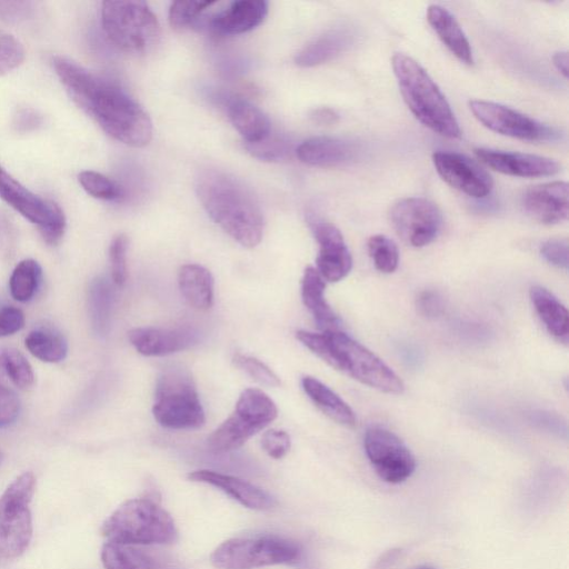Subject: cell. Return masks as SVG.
Returning a JSON list of instances; mask_svg holds the SVG:
<instances>
[{"instance_id":"6da1fadb","label":"cell","mask_w":569,"mask_h":569,"mask_svg":"<svg viewBox=\"0 0 569 569\" xmlns=\"http://www.w3.org/2000/svg\"><path fill=\"white\" fill-rule=\"evenodd\" d=\"M52 66L71 99L113 139L144 147L152 138L148 113L117 83L57 56Z\"/></svg>"},{"instance_id":"7a4b0ae2","label":"cell","mask_w":569,"mask_h":569,"mask_svg":"<svg viewBox=\"0 0 569 569\" xmlns=\"http://www.w3.org/2000/svg\"><path fill=\"white\" fill-rule=\"evenodd\" d=\"M196 191L208 216L234 241L246 248L259 244L263 216L256 198L238 179L204 169L197 178Z\"/></svg>"},{"instance_id":"3957f363","label":"cell","mask_w":569,"mask_h":569,"mask_svg":"<svg viewBox=\"0 0 569 569\" xmlns=\"http://www.w3.org/2000/svg\"><path fill=\"white\" fill-rule=\"evenodd\" d=\"M297 339L332 368L382 392L398 395L402 380L379 357L341 330H299Z\"/></svg>"},{"instance_id":"277c9868","label":"cell","mask_w":569,"mask_h":569,"mask_svg":"<svg viewBox=\"0 0 569 569\" xmlns=\"http://www.w3.org/2000/svg\"><path fill=\"white\" fill-rule=\"evenodd\" d=\"M391 64L401 96L416 119L442 137L459 138L455 113L429 73L405 53H395Z\"/></svg>"},{"instance_id":"5b68a950","label":"cell","mask_w":569,"mask_h":569,"mask_svg":"<svg viewBox=\"0 0 569 569\" xmlns=\"http://www.w3.org/2000/svg\"><path fill=\"white\" fill-rule=\"evenodd\" d=\"M108 541L152 546L169 545L178 539L170 513L149 498H134L121 503L102 523Z\"/></svg>"},{"instance_id":"8992f818","label":"cell","mask_w":569,"mask_h":569,"mask_svg":"<svg viewBox=\"0 0 569 569\" xmlns=\"http://www.w3.org/2000/svg\"><path fill=\"white\" fill-rule=\"evenodd\" d=\"M152 413L156 421L171 430L198 429L206 421L194 380L179 365L163 368L156 381Z\"/></svg>"},{"instance_id":"52a82bcc","label":"cell","mask_w":569,"mask_h":569,"mask_svg":"<svg viewBox=\"0 0 569 569\" xmlns=\"http://www.w3.org/2000/svg\"><path fill=\"white\" fill-rule=\"evenodd\" d=\"M101 26L107 38L120 50L144 54L160 39V24L144 1H104Z\"/></svg>"},{"instance_id":"ba28073f","label":"cell","mask_w":569,"mask_h":569,"mask_svg":"<svg viewBox=\"0 0 569 569\" xmlns=\"http://www.w3.org/2000/svg\"><path fill=\"white\" fill-rule=\"evenodd\" d=\"M302 548L296 541L276 536L231 538L220 543L210 561L217 569H256L276 565H297Z\"/></svg>"},{"instance_id":"9c48e42d","label":"cell","mask_w":569,"mask_h":569,"mask_svg":"<svg viewBox=\"0 0 569 569\" xmlns=\"http://www.w3.org/2000/svg\"><path fill=\"white\" fill-rule=\"evenodd\" d=\"M278 416L273 400L260 389H244L232 413L208 437L211 451L222 453L240 448Z\"/></svg>"},{"instance_id":"30bf717a","label":"cell","mask_w":569,"mask_h":569,"mask_svg":"<svg viewBox=\"0 0 569 569\" xmlns=\"http://www.w3.org/2000/svg\"><path fill=\"white\" fill-rule=\"evenodd\" d=\"M36 490V478L27 471L13 480L0 497V556L20 557L32 537L30 502Z\"/></svg>"},{"instance_id":"8fae6325","label":"cell","mask_w":569,"mask_h":569,"mask_svg":"<svg viewBox=\"0 0 569 569\" xmlns=\"http://www.w3.org/2000/svg\"><path fill=\"white\" fill-rule=\"evenodd\" d=\"M0 198L38 226L43 240L56 246L66 231V216L58 203L30 191L0 166Z\"/></svg>"},{"instance_id":"7c38bea8","label":"cell","mask_w":569,"mask_h":569,"mask_svg":"<svg viewBox=\"0 0 569 569\" xmlns=\"http://www.w3.org/2000/svg\"><path fill=\"white\" fill-rule=\"evenodd\" d=\"M389 220L396 233L416 248L432 242L442 227L440 209L422 197H409L395 202L389 210Z\"/></svg>"},{"instance_id":"4fadbf2b","label":"cell","mask_w":569,"mask_h":569,"mask_svg":"<svg viewBox=\"0 0 569 569\" xmlns=\"http://www.w3.org/2000/svg\"><path fill=\"white\" fill-rule=\"evenodd\" d=\"M363 447L376 473L386 482H403L416 469L412 452L397 435L386 428H369L365 433Z\"/></svg>"},{"instance_id":"5bb4252c","label":"cell","mask_w":569,"mask_h":569,"mask_svg":"<svg viewBox=\"0 0 569 569\" xmlns=\"http://www.w3.org/2000/svg\"><path fill=\"white\" fill-rule=\"evenodd\" d=\"M469 109L486 128L502 136L527 141H547L557 137L553 128L500 103L470 100Z\"/></svg>"},{"instance_id":"9a60e30c","label":"cell","mask_w":569,"mask_h":569,"mask_svg":"<svg viewBox=\"0 0 569 569\" xmlns=\"http://www.w3.org/2000/svg\"><path fill=\"white\" fill-rule=\"evenodd\" d=\"M432 162L445 182L472 198H485L492 190L490 174L462 153L437 151L432 154Z\"/></svg>"},{"instance_id":"2e32d148","label":"cell","mask_w":569,"mask_h":569,"mask_svg":"<svg viewBox=\"0 0 569 569\" xmlns=\"http://www.w3.org/2000/svg\"><path fill=\"white\" fill-rule=\"evenodd\" d=\"M310 227L318 242L316 269L327 282L343 279L351 270L352 258L340 230L326 221H311Z\"/></svg>"},{"instance_id":"e0dca14e","label":"cell","mask_w":569,"mask_h":569,"mask_svg":"<svg viewBox=\"0 0 569 569\" xmlns=\"http://www.w3.org/2000/svg\"><path fill=\"white\" fill-rule=\"evenodd\" d=\"M475 154L485 166L508 176L547 177L558 173L561 169L556 160L531 153L477 148Z\"/></svg>"},{"instance_id":"ac0fdd59","label":"cell","mask_w":569,"mask_h":569,"mask_svg":"<svg viewBox=\"0 0 569 569\" xmlns=\"http://www.w3.org/2000/svg\"><path fill=\"white\" fill-rule=\"evenodd\" d=\"M523 211L543 224H556L568 218V183L552 181L528 188L521 196Z\"/></svg>"},{"instance_id":"d6986e66","label":"cell","mask_w":569,"mask_h":569,"mask_svg":"<svg viewBox=\"0 0 569 569\" xmlns=\"http://www.w3.org/2000/svg\"><path fill=\"white\" fill-rule=\"evenodd\" d=\"M268 2L263 0H239L224 9L209 14L204 28L217 36H236L258 27L267 17Z\"/></svg>"},{"instance_id":"ffe728a7","label":"cell","mask_w":569,"mask_h":569,"mask_svg":"<svg viewBox=\"0 0 569 569\" xmlns=\"http://www.w3.org/2000/svg\"><path fill=\"white\" fill-rule=\"evenodd\" d=\"M130 343L142 356L162 357L186 350L196 343L189 328L140 327L128 332Z\"/></svg>"},{"instance_id":"44dd1931","label":"cell","mask_w":569,"mask_h":569,"mask_svg":"<svg viewBox=\"0 0 569 569\" xmlns=\"http://www.w3.org/2000/svg\"><path fill=\"white\" fill-rule=\"evenodd\" d=\"M188 479L193 482L213 486L249 509L269 510L277 503L269 492L234 476L201 469L190 472Z\"/></svg>"},{"instance_id":"7402d4cb","label":"cell","mask_w":569,"mask_h":569,"mask_svg":"<svg viewBox=\"0 0 569 569\" xmlns=\"http://www.w3.org/2000/svg\"><path fill=\"white\" fill-rule=\"evenodd\" d=\"M104 569H183L171 557L140 546L107 541L101 549Z\"/></svg>"},{"instance_id":"603a6c76","label":"cell","mask_w":569,"mask_h":569,"mask_svg":"<svg viewBox=\"0 0 569 569\" xmlns=\"http://www.w3.org/2000/svg\"><path fill=\"white\" fill-rule=\"evenodd\" d=\"M359 147L353 141L336 137H313L296 148L298 159L309 166L333 168L356 160Z\"/></svg>"},{"instance_id":"cb8c5ba5","label":"cell","mask_w":569,"mask_h":569,"mask_svg":"<svg viewBox=\"0 0 569 569\" xmlns=\"http://www.w3.org/2000/svg\"><path fill=\"white\" fill-rule=\"evenodd\" d=\"M356 31L347 24L337 26L322 32L306 44L296 56L299 67L308 68L326 63L353 46Z\"/></svg>"},{"instance_id":"d4e9b609","label":"cell","mask_w":569,"mask_h":569,"mask_svg":"<svg viewBox=\"0 0 569 569\" xmlns=\"http://www.w3.org/2000/svg\"><path fill=\"white\" fill-rule=\"evenodd\" d=\"M326 281L312 266H308L301 279V300L321 331L340 330L338 316L325 297Z\"/></svg>"},{"instance_id":"484cf974","label":"cell","mask_w":569,"mask_h":569,"mask_svg":"<svg viewBox=\"0 0 569 569\" xmlns=\"http://www.w3.org/2000/svg\"><path fill=\"white\" fill-rule=\"evenodd\" d=\"M427 20L443 44L463 63L472 64L470 43L460 24L449 10L439 4L427 9Z\"/></svg>"},{"instance_id":"4316f807","label":"cell","mask_w":569,"mask_h":569,"mask_svg":"<svg viewBox=\"0 0 569 569\" xmlns=\"http://www.w3.org/2000/svg\"><path fill=\"white\" fill-rule=\"evenodd\" d=\"M228 117L246 144L257 143L271 132L268 117L251 102L232 98L227 102Z\"/></svg>"},{"instance_id":"83f0119b","label":"cell","mask_w":569,"mask_h":569,"mask_svg":"<svg viewBox=\"0 0 569 569\" xmlns=\"http://www.w3.org/2000/svg\"><path fill=\"white\" fill-rule=\"evenodd\" d=\"M178 283L189 306L201 311L212 307L214 280L207 268L196 263L183 264L178 272Z\"/></svg>"},{"instance_id":"f1b7e54d","label":"cell","mask_w":569,"mask_h":569,"mask_svg":"<svg viewBox=\"0 0 569 569\" xmlns=\"http://www.w3.org/2000/svg\"><path fill=\"white\" fill-rule=\"evenodd\" d=\"M301 386L315 406L331 420L346 427L356 425V416L352 409L335 391L318 379L305 376Z\"/></svg>"},{"instance_id":"f546056e","label":"cell","mask_w":569,"mask_h":569,"mask_svg":"<svg viewBox=\"0 0 569 569\" xmlns=\"http://www.w3.org/2000/svg\"><path fill=\"white\" fill-rule=\"evenodd\" d=\"M530 300L545 327L559 341L567 343L569 338V319L566 307L546 288L533 286Z\"/></svg>"},{"instance_id":"4dcf8cb0","label":"cell","mask_w":569,"mask_h":569,"mask_svg":"<svg viewBox=\"0 0 569 569\" xmlns=\"http://www.w3.org/2000/svg\"><path fill=\"white\" fill-rule=\"evenodd\" d=\"M88 303L93 331L98 336H106L110 328L113 305V289L107 279L98 277L91 281Z\"/></svg>"},{"instance_id":"1f68e13d","label":"cell","mask_w":569,"mask_h":569,"mask_svg":"<svg viewBox=\"0 0 569 569\" xmlns=\"http://www.w3.org/2000/svg\"><path fill=\"white\" fill-rule=\"evenodd\" d=\"M29 352L44 362H59L68 352V343L62 335L52 329H36L24 339Z\"/></svg>"},{"instance_id":"d6a6232c","label":"cell","mask_w":569,"mask_h":569,"mask_svg":"<svg viewBox=\"0 0 569 569\" xmlns=\"http://www.w3.org/2000/svg\"><path fill=\"white\" fill-rule=\"evenodd\" d=\"M41 276V267L36 260L24 259L20 261L13 269L9 280L12 298L20 302L31 300L39 288Z\"/></svg>"},{"instance_id":"836d02e7","label":"cell","mask_w":569,"mask_h":569,"mask_svg":"<svg viewBox=\"0 0 569 569\" xmlns=\"http://www.w3.org/2000/svg\"><path fill=\"white\" fill-rule=\"evenodd\" d=\"M10 380L21 390L29 389L34 382L31 365L22 353L9 349L0 353V386Z\"/></svg>"},{"instance_id":"e575fe53","label":"cell","mask_w":569,"mask_h":569,"mask_svg":"<svg viewBox=\"0 0 569 569\" xmlns=\"http://www.w3.org/2000/svg\"><path fill=\"white\" fill-rule=\"evenodd\" d=\"M217 1H176L169 9V22L172 28L187 29L203 27L207 11Z\"/></svg>"},{"instance_id":"d590c367","label":"cell","mask_w":569,"mask_h":569,"mask_svg":"<svg viewBox=\"0 0 569 569\" xmlns=\"http://www.w3.org/2000/svg\"><path fill=\"white\" fill-rule=\"evenodd\" d=\"M78 181L88 194L97 199L117 201L124 194L121 186L97 171H81L78 174Z\"/></svg>"},{"instance_id":"8d00e7d4","label":"cell","mask_w":569,"mask_h":569,"mask_svg":"<svg viewBox=\"0 0 569 569\" xmlns=\"http://www.w3.org/2000/svg\"><path fill=\"white\" fill-rule=\"evenodd\" d=\"M367 248L378 271L392 273L397 269L399 250L390 238L383 234H373L368 239Z\"/></svg>"},{"instance_id":"74e56055","label":"cell","mask_w":569,"mask_h":569,"mask_svg":"<svg viewBox=\"0 0 569 569\" xmlns=\"http://www.w3.org/2000/svg\"><path fill=\"white\" fill-rule=\"evenodd\" d=\"M248 151L256 158L267 161L286 159L292 152V143L282 136L270 134L257 143L246 144Z\"/></svg>"},{"instance_id":"f35d334b","label":"cell","mask_w":569,"mask_h":569,"mask_svg":"<svg viewBox=\"0 0 569 569\" xmlns=\"http://www.w3.org/2000/svg\"><path fill=\"white\" fill-rule=\"evenodd\" d=\"M232 361L237 368L261 386L276 388L281 385L279 377L264 362L254 357L236 353Z\"/></svg>"},{"instance_id":"ab89813d","label":"cell","mask_w":569,"mask_h":569,"mask_svg":"<svg viewBox=\"0 0 569 569\" xmlns=\"http://www.w3.org/2000/svg\"><path fill=\"white\" fill-rule=\"evenodd\" d=\"M128 238L126 234L116 236L109 247L111 278L117 287H123L128 278L127 269Z\"/></svg>"},{"instance_id":"60d3db41","label":"cell","mask_w":569,"mask_h":569,"mask_svg":"<svg viewBox=\"0 0 569 569\" xmlns=\"http://www.w3.org/2000/svg\"><path fill=\"white\" fill-rule=\"evenodd\" d=\"M24 60V49L12 34L0 30V76L17 69Z\"/></svg>"},{"instance_id":"b9f144b4","label":"cell","mask_w":569,"mask_h":569,"mask_svg":"<svg viewBox=\"0 0 569 569\" xmlns=\"http://www.w3.org/2000/svg\"><path fill=\"white\" fill-rule=\"evenodd\" d=\"M291 446L290 436L284 430L270 429L261 437V447L272 459L283 458Z\"/></svg>"},{"instance_id":"7bdbcfd3","label":"cell","mask_w":569,"mask_h":569,"mask_svg":"<svg viewBox=\"0 0 569 569\" xmlns=\"http://www.w3.org/2000/svg\"><path fill=\"white\" fill-rule=\"evenodd\" d=\"M36 14V3L31 1H0V20L21 23Z\"/></svg>"},{"instance_id":"ee69618b","label":"cell","mask_w":569,"mask_h":569,"mask_svg":"<svg viewBox=\"0 0 569 569\" xmlns=\"http://www.w3.org/2000/svg\"><path fill=\"white\" fill-rule=\"evenodd\" d=\"M540 253L550 264L567 270L568 269V240L549 239L541 244Z\"/></svg>"},{"instance_id":"f6af8a7d","label":"cell","mask_w":569,"mask_h":569,"mask_svg":"<svg viewBox=\"0 0 569 569\" xmlns=\"http://www.w3.org/2000/svg\"><path fill=\"white\" fill-rule=\"evenodd\" d=\"M20 413V400L8 387L0 386V428L13 423Z\"/></svg>"},{"instance_id":"bcb514c9","label":"cell","mask_w":569,"mask_h":569,"mask_svg":"<svg viewBox=\"0 0 569 569\" xmlns=\"http://www.w3.org/2000/svg\"><path fill=\"white\" fill-rule=\"evenodd\" d=\"M43 124V117L30 107H21L13 114L12 126L16 131L28 133L38 130Z\"/></svg>"},{"instance_id":"7dc6e473","label":"cell","mask_w":569,"mask_h":569,"mask_svg":"<svg viewBox=\"0 0 569 569\" xmlns=\"http://www.w3.org/2000/svg\"><path fill=\"white\" fill-rule=\"evenodd\" d=\"M416 307L421 316L436 318L442 313L445 302L439 292L435 290H425L417 297Z\"/></svg>"},{"instance_id":"c3c4849f","label":"cell","mask_w":569,"mask_h":569,"mask_svg":"<svg viewBox=\"0 0 569 569\" xmlns=\"http://www.w3.org/2000/svg\"><path fill=\"white\" fill-rule=\"evenodd\" d=\"M24 326V315L16 307L4 306L0 308V337L11 336Z\"/></svg>"},{"instance_id":"681fc988","label":"cell","mask_w":569,"mask_h":569,"mask_svg":"<svg viewBox=\"0 0 569 569\" xmlns=\"http://www.w3.org/2000/svg\"><path fill=\"white\" fill-rule=\"evenodd\" d=\"M310 119L321 126H330L339 120V114L331 108H317L311 111Z\"/></svg>"},{"instance_id":"f907efd6","label":"cell","mask_w":569,"mask_h":569,"mask_svg":"<svg viewBox=\"0 0 569 569\" xmlns=\"http://www.w3.org/2000/svg\"><path fill=\"white\" fill-rule=\"evenodd\" d=\"M13 239V226L8 217L0 211V244L10 250Z\"/></svg>"},{"instance_id":"816d5d0a","label":"cell","mask_w":569,"mask_h":569,"mask_svg":"<svg viewBox=\"0 0 569 569\" xmlns=\"http://www.w3.org/2000/svg\"><path fill=\"white\" fill-rule=\"evenodd\" d=\"M400 552V549L388 550L377 560L372 569H388L398 559Z\"/></svg>"},{"instance_id":"f5cc1de1","label":"cell","mask_w":569,"mask_h":569,"mask_svg":"<svg viewBox=\"0 0 569 569\" xmlns=\"http://www.w3.org/2000/svg\"><path fill=\"white\" fill-rule=\"evenodd\" d=\"M552 63L556 69L565 77H568V52L558 51L552 57Z\"/></svg>"},{"instance_id":"db71d44e","label":"cell","mask_w":569,"mask_h":569,"mask_svg":"<svg viewBox=\"0 0 569 569\" xmlns=\"http://www.w3.org/2000/svg\"><path fill=\"white\" fill-rule=\"evenodd\" d=\"M415 569H435V568H431V567H418V568H415Z\"/></svg>"}]
</instances>
